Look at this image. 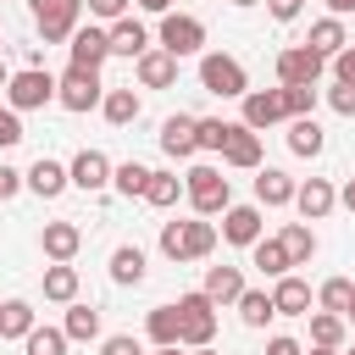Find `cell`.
I'll return each mask as SVG.
<instances>
[{"instance_id":"cell-27","label":"cell","mask_w":355,"mask_h":355,"mask_svg":"<svg viewBox=\"0 0 355 355\" xmlns=\"http://www.w3.org/2000/svg\"><path fill=\"white\" fill-rule=\"evenodd\" d=\"M44 300H55V305H72V300H78V266H72V261L44 266Z\"/></svg>"},{"instance_id":"cell-49","label":"cell","mask_w":355,"mask_h":355,"mask_svg":"<svg viewBox=\"0 0 355 355\" xmlns=\"http://www.w3.org/2000/svg\"><path fill=\"white\" fill-rule=\"evenodd\" d=\"M266 355H305V349H300L294 338H272V344H266Z\"/></svg>"},{"instance_id":"cell-25","label":"cell","mask_w":355,"mask_h":355,"mask_svg":"<svg viewBox=\"0 0 355 355\" xmlns=\"http://www.w3.org/2000/svg\"><path fill=\"white\" fill-rule=\"evenodd\" d=\"M111 283H122V288L144 283V250L139 244H116L111 250Z\"/></svg>"},{"instance_id":"cell-31","label":"cell","mask_w":355,"mask_h":355,"mask_svg":"<svg viewBox=\"0 0 355 355\" xmlns=\"http://www.w3.org/2000/svg\"><path fill=\"white\" fill-rule=\"evenodd\" d=\"M144 200H150L155 211L178 205V200H183V178H178V172H150V183H144Z\"/></svg>"},{"instance_id":"cell-16","label":"cell","mask_w":355,"mask_h":355,"mask_svg":"<svg viewBox=\"0 0 355 355\" xmlns=\"http://www.w3.org/2000/svg\"><path fill=\"white\" fill-rule=\"evenodd\" d=\"M111 55V39H105V28H78L72 33V67H89V72H100V61Z\"/></svg>"},{"instance_id":"cell-6","label":"cell","mask_w":355,"mask_h":355,"mask_svg":"<svg viewBox=\"0 0 355 355\" xmlns=\"http://www.w3.org/2000/svg\"><path fill=\"white\" fill-rule=\"evenodd\" d=\"M6 100H11V111H39V105H50V100H55L50 67H22V72H11Z\"/></svg>"},{"instance_id":"cell-55","label":"cell","mask_w":355,"mask_h":355,"mask_svg":"<svg viewBox=\"0 0 355 355\" xmlns=\"http://www.w3.org/2000/svg\"><path fill=\"white\" fill-rule=\"evenodd\" d=\"M155 355H178V344H166V349H155Z\"/></svg>"},{"instance_id":"cell-57","label":"cell","mask_w":355,"mask_h":355,"mask_svg":"<svg viewBox=\"0 0 355 355\" xmlns=\"http://www.w3.org/2000/svg\"><path fill=\"white\" fill-rule=\"evenodd\" d=\"M233 6H261V0H233Z\"/></svg>"},{"instance_id":"cell-42","label":"cell","mask_w":355,"mask_h":355,"mask_svg":"<svg viewBox=\"0 0 355 355\" xmlns=\"http://www.w3.org/2000/svg\"><path fill=\"white\" fill-rule=\"evenodd\" d=\"M11 144H22V122L11 105H0V150H11Z\"/></svg>"},{"instance_id":"cell-47","label":"cell","mask_w":355,"mask_h":355,"mask_svg":"<svg viewBox=\"0 0 355 355\" xmlns=\"http://www.w3.org/2000/svg\"><path fill=\"white\" fill-rule=\"evenodd\" d=\"M17 189H22V172L17 166H0V200H11Z\"/></svg>"},{"instance_id":"cell-22","label":"cell","mask_w":355,"mask_h":355,"mask_svg":"<svg viewBox=\"0 0 355 355\" xmlns=\"http://www.w3.org/2000/svg\"><path fill=\"white\" fill-rule=\"evenodd\" d=\"M139 83H144V89H172V83H178V55L144 50V55H139Z\"/></svg>"},{"instance_id":"cell-34","label":"cell","mask_w":355,"mask_h":355,"mask_svg":"<svg viewBox=\"0 0 355 355\" xmlns=\"http://www.w3.org/2000/svg\"><path fill=\"white\" fill-rule=\"evenodd\" d=\"M250 266H261L266 277H283V272H288V255H283L277 239H255V244H250Z\"/></svg>"},{"instance_id":"cell-33","label":"cell","mask_w":355,"mask_h":355,"mask_svg":"<svg viewBox=\"0 0 355 355\" xmlns=\"http://www.w3.org/2000/svg\"><path fill=\"white\" fill-rule=\"evenodd\" d=\"M288 150H294V155H322V128H316V116H294V122H288Z\"/></svg>"},{"instance_id":"cell-36","label":"cell","mask_w":355,"mask_h":355,"mask_svg":"<svg viewBox=\"0 0 355 355\" xmlns=\"http://www.w3.org/2000/svg\"><path fill=\"white\" fill-rule=\"evenodd\" d=\"M144 327H150V344H155V349H166V344H178V305H155Z\"/></svg>"},{"instance_id":"cell-54","label":"cell","mask_w":355,"mask_h":355,"mask_svg":"<svg viewBox=\"0 0 355 355\" xmlns=\"http://www.w3.org/2000/svg\"><path fill=\"white\" fill-rule=\"evenodd\" d=\"M189 355H216V349H211V344H205V349H189Z\"/></svg>"},{"instance_id":"cell-32","label":"cell","mask_w":355,"mask_h":355,"mask_svg":"<svg viewBox=\"0 0 355 355\" xmlns=\"http://www.w3.org/2000/svg\"><path fill=\"white\" fill-rule=\"evenodd\" d=\"M233 305H239L244 327H266V322L277 316V311H272V294H266V288H244V294H239Z\"/></svg>"},{"instance_id":"cell-3","label":"cell","mask_w":355,"mask_h":355,"mask_svg":"<svg viewBox=\"0 0 355 355\" xmlns=\"http://www.w3.org/2000/svg\"><path fill=\"white\" fill-rule=\"evenodd\" d=\"M211 338H216V305L194 288V294H183V300H178V344L205 349Z\"/></svg>"},{"instance_id":"cell-11","label":"cell","mask_w":355,"mask_h":355,"mask_svg":"<svg viewBox=\"0 0 355 355\" xmlns=\"http://www.w3.org/2000/svg\"><path fill=\"white\" fill-rule=\"evenodd\" d=\"M67 183H78L83 194H94V189H105V183H111V161H105L100 150H78V155H72V166H67Z\"/></svg>"},{"instance_id":"cell-23","label":"cell","mask_w":355,"mask_h":355,"mask_svg":"<svg viewBox=\"0 0 355 355\" xmlns=\"http://www.w3.org/2000/svg\"><path fill=\"white\" fill-rule=\"evenodd\" d=\"M222 161L227 166H261V133H250L244 122H233V133L222 144Z\"/></svg>"},{"instance_id":"cell-19","label":"cell","mask_w":355,"mask_h":355,"mask_svg":"<svg viewBox=\"0 0 355 355\" xmlns=\"http://www.w3.org/2000/svg\"><path fill=\"white\" fill-rule=\"evenodd\" d=\"M294 178L288 172H277V166H261L255 172V205H294Z\"/></svg>"},{"instance_id":"cell-58","label":"cell","mask_w":355,"mask_h":355,"mask_svg":"<svg viewBox=\"0 0 355 355\" xmlns=\"http://www.w3.org/2000/svg\"><path fill=\"white\" fill-rule=\"evenodd\" d=\"M344 322H355V305H349V316H344Z\"/></svg>"},{"instance_id":"cell-12","label":"cell","mask_w":355,"mask_h":355,"mask_svg":"<svg viewBox=\"0 0 355 355\" xmlns=\"http://www.w3.org/2000/svg\"><path fill=\"white\" fill-rule=\"evenodd\" d=\"M294 205H300V216H305V222H322V216L338 205V189H333L327 178H305V183L294 189Z\"/></svg>"},{"instance_id":"cell-28","label":"cell","mask_w":355,"mask_h":355,"mask_svg":"<svg viewBox=\"0 0 355 355\" xmlns=\"http://www.w3.org/2000/svg\"><path fill=\"white\" fill-rule=\"evenodd\" d=\"M61 333H67V344L78 338V344H89V338H100V311L94 305H67V322H61Z\"/></svg>"},{"instance_id":"cell-30","label":"cell","mask_w":355,"mask_h":355,"mask_svg":"<svg viewBox=\"0 0 355 355\" xmlns=\"http://www.w3.org/2000/svg\"><path fill=\"white\" fill-rule=\"evenodd\" d=\"M39 322H33V305L28 300H6L0 305V338H28Z\"/></svg>"},{"instance_id":"cell-59","label":"cell","mask_w":355,"mask_h":355,"mask_svg":"<svg viewBox=\"0 0 355 355\" xmlns=\"http://www.w3.org/2000/svg\"><path fill=\"white\" fill-rule=\"evenodd\" d=\"M349 355H355V349H349Z\"/></svg>"},{"instance_id":"cell-38","label":"cell","mask_w":355,"mask_h":355,"mask_svg":"<svg viewBox=\"0 0 355 355\" xmlns=\"http://www.w3.org/2000/svg\"><path fill=\"white\" fill-rule=\"evenodd\" d=\"M227 133H233V122H222V116H200V122H194V144H200V150H216V155H222Z\"/></svg>"},{"instance_id":"cell-40","label":"cell","mask_w":355,"mask_h":355,"mask_svg":"<svg viewBox=\"0 0 355 355\" xmlns=\"http://www.w3.org/2000/svg\"><path fill=\"white\" fill-rule=\"evenodd\" d=\"M22 349H28V355H67V333H61V327H33V333L22 338Z\"/></svg>"},{"instance_id":"cell-21","label":"cell","mask_w":355,"mask_h":355,"mask_svg":"<svg viewBox=\"0 0 355 355\" xmlns=\"http://www.w3.org/2000/svg\"><path fill=\"white\" fill-rule=\"evenodd\" d=\"M211 305H233L244 294V272L239 266H205V288H200Z\"/></svg>"},{"instance_id":"cell-1","label":"cell","mask_w":355,"mask_h":355,"mask_svg":"<svg viewBox=\"0 0 355 355\" xmlns=\"http://www.w3.org/2000/svg\"><path fill=\"white\" fill-rule=\"evenodd\" d=\"M216 250V222H161V255L166 261H205Z\"/></svg>"},{"instance_id":"cell-48","label":"cell","mask_w":355,"mask_h":355,"mask_svg":"<svg viewBox=\"0 0 355 355\" xmlns=\"http://www.w3.org/2000/svg\"><path fill=\"white\" fill-rule=\"evenodd\" d=\"M266 6H272V17H277V22H294L305 0H266Z\"/></svg>"},{"instance_id":"cell-46","label":"cell","mask_w":355,"mask_h":355,"mask_svg":"<svg viewBox=\"0 0 355 355\" xmlns=\"http://www.w3.org/2000/svg\"><path fill=\"white\" fill-rule=\"evenodd\" d=\"M333 72H338V83H355V44H344L333 55Z\"/></svg>"},{"instance_id":"cell-41","label":"cell","mask_w":355,"mask_h":355,"mask_svg":"<svg viewBox=\"0 0 355 355\" xmlns=\"http://www.w3.org/2000/svg\"><path fill=\"white\" fill-rule=\"evenodd\" d=\"M283 111H288V122H294V116H311V111H316V83L283 89Z\"/></svg>"},{"instance_id":"cell-20","label":"cell","mask_w":355,"mask_h":355,"mask_svg":"<svg viewBox=\"0 0 355 355\" xmlns=\"http://www.w3.org/2000/svg\"><path fill=\"white\" fill-rule=\"evenodd\" d=\"M39 244H44V255L61 266V261H72L78 255V244H83V233H78V222H44V233H39Z\"/></svg>"},{"instance_id":"cell-35","label":"cell","mask_w":355,"mask_h":355,"mask_svg":"<svg viewBox=\"0 0 355 355\" xmlns=\"http://www.w3.org/2000/svg\"><path fill=\"white\" fill-rule=\"evenodd\" d=\"M316 300H322V311H333V316H349V305H355V283H349V277H327Z\"/></svg>"},{"instance_id":"cell-5","label":"cell","mask_w":355,"mask_h":355,"mask_svg":"<svg viewBox=\"0 0 355 355\" xmlns=\"http://www.w3.org/2000/svg\"><path fill=\"white\" fill-rule=\"evenodd\" d=\"M33 6V28L44 44H61L78 33V17H83V0H28Z\"/></svg>"},{"instance_id":"cell-17","label":"cell","mask_w":355,"mask_h":355,"mask_svg":"<svg viewBox=\"0 0 355 355\" xmlns=\"http://www.w3.org/2000/svg\"><path fill=\"white\" fill-rule=\"evenodd\" d=\"M194 122H200V116H183V111L161 122V150H166L172 161H183V155H194V150H200V144H194Z\"/></svg>"},{"instance_id":"cell-26","label":"cell","mask_w":355,"mask_h":355,"mask_svg":"<svg viewBox=\"0 0 355 355\" xmlns=\"http://www.w3.org/2000/svg\"><path fill=\"white\" fill-rule=\"evenodd\" d=\"M344 44H349V39H344V22H338V17H322V22H311V39H305V50H316V55L327 61V55H338Z\"/></svg>"},{"instance_id":"cell-15","label":"cell","mask_w":355,"mask_h":355,"mask_svg":"<svg viewBox=\"0 0 355 355\" xmlns=\"http://www.w3.org/2000/svg\"><path fill=\"white\" fill-rule=\"evenodd\" d=\"M272 311L277 316H311V283L294 277V272H283L277 288H272Z\"/></svg>"},{"instance_id":"cell-10","label":"cell","mask_w":355,"mask_h":355,"mask_svg":"<svg viewBox=\"0 0 355 355\" xmlns=\"http://www.w3.org/2000/svg\"><path fill=\"white\" fill-rule=\"evenodd\" d=\"M288 111H283V89H250L244 94V128L250 133H261V128H272V122H283Z\"/></svg>"},{"instance_id":"cell-13","label":"cell","mask_w":355,"mask_h":355,"mask_svg":"<svg viewBox=\"0 0 355 355\" xmlns=\"http://www.w3.org/2000/svg\"><path fill=\"white\" fill-rule=\"evenodd\" d=\"M105 39H111V55H133V61H139V55L150 50V28H144L139 17H116V22L105 28Z\"/></svg>"},{"instance_id":"cell-43","label":"cell","mask_w":355,"mask_h":355,"mask_svg":"<svg viewBox=\"0 0 355 355\" xmlns=\"http://www.w3.org/2000/svg\"><path fill=\"white\" fill-rule=\"evenodd\" d=\"M89 6V17H100V22H116V17H128V0H83Z\"/></svg>"},{"instance_id":"cell-24","label":"cell","mask_w":355,"mask_h":355,"mask_svg":"<svg viewBox=\"0 0 355 355\" xmlns=\"http://www.w3.org/2000/svg\"><path fill=\"white\" fill-rule=\"evenodd\" d=\"M277 244H283L288 266H305V261L316 255V233H311V222H288V227L277 233Z\"/></svg>"},{"instance_id":"cell-2","label":"cell","mask_w":355,"mask_h":355,"mask_svg":"<svg viewBox=\"0 0 355 355\" xmlns=\"http://www.w3.org/2000/svg\"><path fill=\"white\" fill-rule=\"evenodd\" d=\"M200 89H211L222 100H244L250 94V72H244V61L211 50V55H200Z\"/></svg>"},{"instance_id":"cell-51","label":"cell","mask_w":355,"mask_h":355,"mask_svg":"<svg viewBox=\"0 0 355 355\" xmlns=\"http://www.w3.org/2000/svg\"><path fill=\"white\" fill-rule=\"evenodd\" d=\"M139 6H144V11H161V17L172 11V0H139Z\"/></svg>"},{"instance_id":"cell-8","label":"cell","mask_w":355,"mask_h":355,"mask_svg":"<svg viewBox=\"0 0 355 355\" xmlns=\"http://www.w3.org/2000/svg\"><path fill=\"white\" fill-rule=\"evenodd\" d=\"M200 44H205V22H200V17H189V11H166V17H161V50H166V55L183 61V55H194Z\"/></svg>"},{"instance_id":"cell-56","label":"cell","mask_w":355,"mask_h":355,"mask_svg":"<svg viewBox=\"0 0 355 355\" xmlns=\"http://www.w3.org/2000/svg\"><path fill=\"white\" fill-rule=\"evenodd\" d=\"M311 355H338V349H311Z\"/></svg>"},{"instance_id":"cell-39","label":"cell","mask_w":355,"mask_h":355,"mask_svg":"<svg viewBox=\"0 0 355 355\" xmlns=\"http://www.w3.org/2000/svg\"><path fill=\"white\" fill-rule=\"evenodd\" d=\"M111 183H116V189H122L128 200H133V194L144 200V183H150V166H139V161H122V166H111Z\"/></svg>"},{"instance_id":"cell-7","label":"cell","mask_w":355,"mask_h":355,"mask_svg":"<svg viewBox=\"0 0 355 355\" xmlns=\"http://www.w3.org/2000/svg\"><path fill=\"white\" fill-rule=\"evenodd\" d=\"M55 100H61L67 111H89V105L105 100V83H100V72H89V67H67V72L55 78Z\"/></svg>"},{"instance_id":"cell-37","label":"cell","mask_w":355,"mask_h":355,"mask_svg":"<svg viewBox=\"0 0 355 355\" xmlns=\"http://www.w3.org/2000/svg\"><path fill=\"white\" fill-rule=\"evenodd\" d=\"M311 344H316V349H338V344H344V316L316 311V316H311Z\"/></svg>"},{"instance_id":"cell-52","label":"cell","mask_w":355,"mask_h":355,"mask_svg":"<svg viewBox=\"0 0 355 355\" xmlns=\"http://www.w3.org/2000/svg\"><path fill=\"white\" fill-rule=\"evenodd\" d=\"M338 200H344V205H349V211H355V178H349V183H344V194H338Z\"/></svg>"},{"instance_id":"cell-4","label":"cell","mask_w":355,"mask_h":355,"mask_svg":"<svg viewBox=\"0 0 355 355\" xmlns=\"http://www.w3.org/2000/svg\"><path fill=\"white\" fill-rule=\"evenodd\" d=\"M183 194H189V205H194L200 216H216V211H227V205H233V189H227V178H222L216 166H189Z\"/></svg>"},{"instance_id":"cell-14","label":"cell","mask_w":355,"mask_h":355,"mask_svg":"<svg viewBox=\"0 0 355 355\" xmlns=\"http://www.w3.org/2000/svg\"><path fill=\"white\" fill-rule=\"evenodd\" d=\"M222 239L250 250V244L261 239V205H227V211H222Z\"/></svg>"},{"instance_id":"cell-45","label":"cell","mask_w":355,"mask_h":355,"mask_svg":"<svg viewBox=\"0 0 355 355\" xmlns=\"http://www.w3.org/2000/svg\"><path fill=\"white\" fill-rule=\"evenodd\" d=\"M100 355H144V349H139V338H133V333H111Z\"/></svg>"},{"instance_id":"cell-50","label":"cell","mask_w":355,"mask_h":355,"mask_svg":"<svg viewBox=\"0 0 355 355\" xmlns=\"http://www.w3.org/2000/svg\"><path fill=\"white\" fill-rule=\"evenodd\" d=\"M327 11H333V17L344 22V17H355V0H327Z\"/></svg>"},{"instance_id":"cell-29","label":"cell","mask_w":355,"mask_h":355,"mask_svg":"<svg viewBox=\"0 0 355 355\" xmlns=\"http://www.w3.org/2000/svg\"><path fill=\"white\" fill-rule=\"evenodd\" d=\"M100 111H105L111 128H128V122H139V94H133V89H105Z\"/></svg>"},{"instance_id":"cell-9","label":"cell","mask_w":355,"mask_h":355,"mask_svg":"<svg viewBox=\"0 0 355 355\" xmlns=\"http://www.w3.org/2000/svg\"><path fill=\"white\" fill-rule=\"evenodd\" d=\"M322 55L316 50H305V44H288V50H277V83L283 89H300V83H316L322 78Z\"/></svg>"},{"instance_id":"cell-18","label":"cell","mask_w":355,"mask_h":355,"mask_svg":"<svg viewBox=\"0 0 355 355\" xmlns=\"http://www.w3.org/2000/svg\"><path fill=\"white\" fill-rule=\"evenodd\" d=\"M22 183H28L39 200H55V194L67 189V166H61V161H50V155H39V161L22 172Z\"/></svg>"},{"instance_id":"cell-53","label":"cell","mask_w":355,"mask_h":355,"mask_svg":"<svg viewBox=\"0 0 355 355\" xmlns=\"http://www.w3.org/2000/svg\"><path fill=\"white\" fill-rule=\"evenodd\" d=\"M6 83H11V72H6V67H0V89H6Z\"/></svg>"},{"instance_id":"cell-44","label":"cell","mask_w":355,"mask_h":355,"mask_svg":"<svg viewBox=\"0 0 355 355\" xmlns=\"http://www.w3.org/2000/svg\"><path fill=\"white\" fill-rule=\"evenodd\" d=\"M327 105H333L338 116H355V83H338V89L327 94Z\"/></svg>"}]
</instances>
